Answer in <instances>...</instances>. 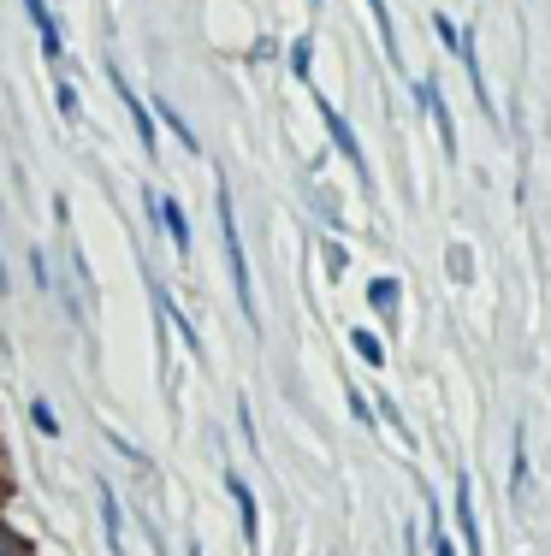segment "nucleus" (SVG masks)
I'll return each mask as SVG.
<instances>
[{
  "label": "nucleus",
  "mask_w": 551,
  "mask_h": 556,
  "mask_svg": "<svg viewBox=\"0 0 551 556\" xmlns=\"http://www.w3.org/2000/svg\"><path fill=\"white\" fill-rule=\"evenodd\" d=\"M345 403H350V420H362V427H367V432H374V427H379V420H374V403H367V396H362L356 386H345Z\"/></svg>",
  "instance_id": "nucleus-16"
},
{
  "label": "nucleus",
  "mask_w": 551,
  "mask_h": 556,
  "mask_svg": "<svg viewBox=\"0 0 551 556\" xmlns=\"http://www.w3.org/2000/svg\"><path fill=\"white\" fill-rule=\"evenodd\" d=\"M226 492H231V503H238L243 545L255 551V545H261V503H255V492H249V480H243V473H226Z\"/></svg>",
  "instance_id": "nucleus-5"
},
{
  "label": "nucleus",
  "mask_w": 551,
  "mask_h": 556,
  "mask_svg": "<svg viewBox=\"0 0 551 556\" xmlns=\"http://www.w3.org/2000/svg\"><path fill=\"white\" fill-rule=\"evenodd\" d=\"M96 503H101V533H108V551L120 556V551H125V503L113 497V485H108V480L96 485Z\"/></svg>",
  "instance_id": "nucleus-7"
},
{
  "label": "nucleus",
  "mask_w": 551,
  "mask_h": 556,
  "mask_svg": "<svg viewBox=\"0 0 551 556\" xmlns=\"http://www.w3.org/2000/svg\"><path fill=\"white\" fill-rule=\"evenodd\" d=\"M24 12H30L36 36H42V54L60 60V30H54V12H48V0H24Z\"/></svg>",
  "instance_id": "nucleus-9"
},
{
  "label": "nucleus",
  "mask_w": 551,
  "mask_h": 556,
  "mask_svg": "<svg viewBox=\"0 0 551 556\" xmlns=\"http://www.w3.org/2000/svg\"><path fill=\"white\" fill-rule=\"evenodd\" d=\"M367 12H374V24H379L386 60H391V65H403V48H398V24H391V7H386V0H367Z\"/></svg>",
  "instance_id": "nucleus-10"
},
{
  "label": "nucleus",
  "mask_w": 551,
  "mask_h": 556,
  "mask_svg": "<svg viewBox=\"0 0 551 556\" xmlns=\"http://www.w3.org/2000/svg\"><path fill=\"white\" fill-rule=\"evenodd\" d=\"M108 77H113V96L125 101L130 125H137V142H142V154H154V149H161V137H154V118H149V108H142V101H137V89H130L125 77H120V65H108Z\"/></svg>",
  "instance_id": "nucleus-4"
},
{
  "label": "nucleus",
  "mask_w": 551,
  "mask_h": 556,
  "mask_svg": "<svg viewBox=\"0 0 551 556\" xmlns=\"http://www.w3.org/2000/svg\"><path fill=\"white\" fill-rule=\"evenodd\" d=\"M154 108H161V118H166V125H173V137L184 142V149H190V154H202V142L190 137V125H184V113L173 108V101H166V96H154Z\"/></svg>",
  "instance_id": "nucleus-11"
},
{
  "label": "nucleus",
  "mask_w": 551,
  "mask_h": 556,
  "mask_svg": "<svg viewBox=\"0 0 551 556\" xmlns=\"http://www.w3.org/2000/svg\"><path fill=\"white\" fill-rule=\"evenodd\" d=\"M220 202V249H226V273H231V296H238L243 320L255 326V285H249V261H243V231H238V207H231V190L214 195Z\"/></svg>",
  "instance_id": "nucleus-1"
},
{
  "label": "nucleus",
  "mask_w": 551,
  "mask_h": 556,
  "mask_svg": "<svg viewBox=\"0 0 551 556\" xmlns=\"http://www.w3.org/2000/svg\"><path fill=\"white\" fill-rule=\"evenodd\" d=\"M30 420H36V432H42V439H60V420H54V408H48L42 396L30 403Z\"/></svg>",
  "instance_id": "nucleus-17"
},
{
  "label": "nucleus",
  "mask_w": 551,
  "mask_h": 556,
  "mask_svg": "<svg viewBox=\"0 0 551 556\" xmlns=\"http://www.w3.org/2000/svg\"><path fill=\"white\" fill-rule=\"evenodd\" d=\"M0 556H18V551H12V539H7V533H0Z\"/></svg>",
  "instance_id": "nucleus-20"
},
{
  "label": "nucleus",
  "mask_w": 551,
  "mask_h": 556,
  "mask_svg": "<svg viewBox=\"0 0 551 556\" xmlns=\"http://www.w3.org/2000/svg\"><path fill=\"white\" fill-rule=\"evenodd\" d=\"M309 7H321V0H309Z\"/></svg>",
  "instance_id": "nucleus-22"
},
{
  "label": "nucleus",
  "mask_w": 551,
  "mask_h": 556,
  "mask_svg": "<svg viewBox=\"0 0 551 556\" xmlns=\"http://www.w3.org/2000/svg\"><path fill=\"white\" fill-rule=\"evenodd\" d=\"M184 556H202V545H184Z\"/></svg>",
  "instance_id": "nucleus-21"
},
{
  "label": "nucleus",
  "mask_w": 551,
  "mask_h": 556,
  "mask_svg": "<svg viewBox=\"0 0 551 556\" xmlns=\"http://www.w3.org/2000/svg\"><path fill=\"white\" fill-rule=\"evenodd\" d=\"M350 343H356V355H362L367 367H379V362H386V350H379V338H367V332H350Z\"/></svg>",
  "instance_id": "nucleus-18"
},
{
  "label": "nucleus",
  "mask_w": 551,
  "mask_h": 556,
  "mask_svg": "<svg viewBox=\"0 0 551 556\" xmlns=\"http://www.w3.org/2000/svg\"><path fill=\"white\" fill-rule=\"evenodd\" d=\"M314 108H321V125H326V137H333V149L345 154V161L356 166V178L367 184V161H362V142H356V130L345 125V113H338L333 101H321V96H314Z\"/></svg>",
  "instance_id": "nucleus-2"
},
{
  "label": "nucleus",
  "mask_w": 551,
  "mask_h": 556,
  "mask_svg": "<svg viewBox=\"0 0 551 556\" xmlns=\"http://www.w3.org/2000/svg\"><path fill=\"white\" fill-rule=\"evenodd\" d=\"M54 108H60L65 118H77V89H72V77H60V84H54Z\"/></svg>",
  "instance_id": "nucleus-19"
},
{
  "label": "nucleus",
  "mask_w": 551,
  "mask_h": 556,
  "mask_svg": "<svg viewBox=\"0 0 551 556\" xmlns=\"http://www.w3.org/2000/svg\"><path fill=\"white\" fill-rule=\"evenodd\" d=\"M456 527H463V551L480 556V515H475V485L456 480Z\"/></svg>",
  "instance_id": "nucleus-8"
},
{
  "label": "nucleus",
  "mask_w": 551,
  "mask_h": 556,
  "mask_svg": "<svg viewBox=\"0 0 551 556\" xmlns=\"http://www.w3.org/2000/svg\"><path fill=\"white\" fill-rule=\"evenodd\" d=\"M367 302H374L379 314H391V308H398V302H403V290L391 285V278H374V285H367Z\"/></svg>",
  "instance_id": "nucleus-13"
},
{
  "label": "nucleus",
  "mask_w": 551,
  "mask_h": 556,
  "mask_svg": "<svg viewBox=\"0 0 551 556\" xmlns=\"http://www.w3.org/2000/svg\"><path fill=\"white\" fill-rule=\"evenodd\" d=\"M291 72L303 77V89H309V72H314V36H297V42H291Z\"/></svg>",
  "instance_id": "nucleus-14"
},
{
  "label": "nucleus",
  "mask_w": 551,
  "mask_h": 556,
  "mask_svg": "<svg viewBox=\"0 0 551 556\" xmlns=\"http://www.w3.org/2000/svg\"><path fill=\"white\" fill-rule=\"evenodd\" d=\"M149 214H154V225H166V243L178 249V261H190V219H184V207L173 202V195H154L149 190Z\"/></svg>",
  "instance_id": "nucleus-3"
},
{
  "label": "nucleus",
  "mask_w": 551,
  "mask_h": 556,
  "mask_svg": "<svg viewBox=\"0 0 551 556\" xmlns=\"http://www.w3.org/2000/svg\"><path fill=\"white\" fill-rule=\"evenodd\" d=\"M415 101H422V108L433 113V130H439L444 154H456V125H451V108L439 101V84H433V77H422V84H415Z\"/></svg>",
  "instance_id": "nucleus-6"
},
{
  "label": "nucleus",
  "mask_w": 551,
  "mask_h": 556,
  "mask_svg": "<svg viewBox=\"0 0 551 556\" xmlns=\"http://www.w3.org/2000/svg\"><path fill=\"white\" fill-rule=\"evenodd\" d=\"M528 485V439L516 432V444H510V492H522Z\"/></svg>",
  "instance_id": "nucleus-12"
},
{
  "label": "nucleus",
  "mask_w": 551,
  "mask_h": 556,
  "mask_svg": "<svg viewBox=\"0 0 551 556\" xmlns=\"http://www.w3.org/2000/svg\"><path fill=\"white\" fill-rule=\"evenodd\" d=\"M427 515H433V521H427L433 527V556H456L451 533H444V515H439V503H433V497H427Z\"/></svg>",
  "instance_id": "nucleus-15"
}]
</instances>
